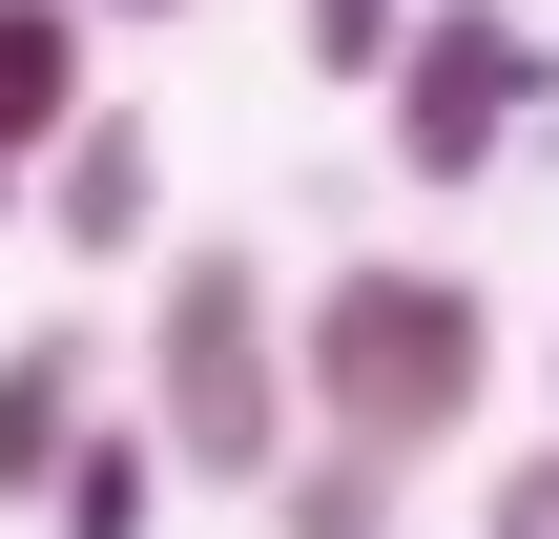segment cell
<instances>
[{
	"instance_id": "obj_7",
	"label": "cell",
	"mask_w": 559,
	"mask_h": 539,
	"mask_svg": "<svg viewBox=\"0 0 559 539\" xmlns=\"http://www.w3.org/2000/svg\"><path fill=\"white\" fill-rule=\"evenodd\" d=\"M145 519H166V436H145V415H83V457H62L41 539H145Z\"/></svg>"
},
{
	"instance_id": "obj_2",
	"label": "cell",
	"mask_w": 559,
	"mask_h": 539,
	"mask_svg": "<svg viewBox=\"0 0 559 539\" xmlns=\"http://www.w3.org/2000/svg\"><path fill=\"white\" fill-rule=\"evenodd\" d=\"M145 436H166V478H228V499H270L290 478V312H270V249H228V229H187L166 249V291H145Z\"/></svg>"
},
{
	"instance_id": "obj_6",
	"label": "cell",
	"mask_w": 559,
	"mask_h": 539,
	"mask_svg": "<svg viewBox=\"0 0 559 539\" xmlns=\"http://www.w3.org/2000/svg\"><path fill=\"white\" fill-rule=\"evenodd\" d=\"M83 104H104V83H83V0H0V166H21V187L62 166Z\"/></svg>"
},
{
	"instance_id": "obj_4",
	"label": "cell",
	"mask_w": 559,
	"mask_h": 539,
	"mask_svg": "<svg viewBox=\"0 0 559 539\" xmlns=\"http://www.w3.org/2000/svg\"><path fill=\"white\" fill-rule=\"evenodd\" d=\"M41 229H62V249H104V270L166 229V145H145V104H83V125H62V166H41Z\"/></svg>"
},
{
	"instance_id": "obj_9",
	"label": "cell",
	"mask_w": 559,
	"mask_h": 539,
	"mask_svg": "<svg viewBox=\"0 0 559 539\" xmlns=\"http://www.w3.org/2000/svg\"><path fill=\"white\" fill-rule=\"evenodd\" d=\"M394 42H415V0H311V83H394Z\"/></svg>"
},
{
	"instance_id": "obj_5",
	"label": "cell",
	"mask_w": 559,
	"mask_h": 539,
	"mask_svg": "<svg viewBox=\"0 0 559 539\" xmlns=\"http://www.w3.org/2000/svg\"><path fill=\"white\" fill-rule=\"evenodd\" d=\"M83 415H104V332H21V353H0V519H41V499H62Z\"/></svg>"
},
{
	"instance_id": "obj_1",
	"label": "cell",
	"mask_w": 559,
	"mask_h": 539,
	"mask_svg": "<svg viewBox=\"0 0 559 539\" xmlns=\"http://www.w3.org/2000/svg\"><path fill=\"white\" fill-rule=\"evenodd\" d=\"M498 395V312H477V270H436V249H353V270H311L290 291V415L332 436V457H456V415Z\"/></svg>"
},
{
	"instance_id": "obj_3",
	"label": "cell",
	"mask_w": 559,
	"mask_h": 539,
	"mask_svg": "<svg viewBox=\"0 0 559 539\" xmlns=\"http://www.w3.org/2000/svg\"><path fill=\"white\" fill-rule=\"evenodd\" d=\"M373 104H394V187H436V208H456V187H498V166H519V125L559 104V42L519 21V0H415V42H394V83H373Z\"/></svg>"
},
{
	"instance_id": "obj_10",
	"label": "cell",
	"mask_w": 559,
	"mask_h": 539,
	"mask_svg": "<svg viewBox=\"0 0 559 539\" xmlns=\"http://www.w3.org/2000/svg\"><path fill=\"white\" fill-rule=\"evenodd\" d=\"M477 539H559V436H519V457L477 478Z\"/></svg>"
},
{
	"instance_id": "obj_8",
	"label": "cell",
	"mask_w": 559,
	"mask_h": 539,
	"mask_svg": "<svg viewBox=\"0 0 559 539\" xmlns=\"http://www.w3.org/2000/svg\"><path fill=\"white\" fill-rule=\"evenodd\" d=\"M270 539H394V457H332V436H290V478H270Z\"/></svg>"
},
{
	"instance_id": "obj_11",
	"label": "cell",
	"mask_w": 559,
	"mask_h": 539,
	"mask_svg": "<svg viewBox=\"0 0 559 539\" xmlns=\"http://www.w3.org/2000/svg\"><path fill=\"white\" fill-rule=\"evenodd\" d=\"M83 21H187V0H83Z\"/></svg>"
}]
</instances>
